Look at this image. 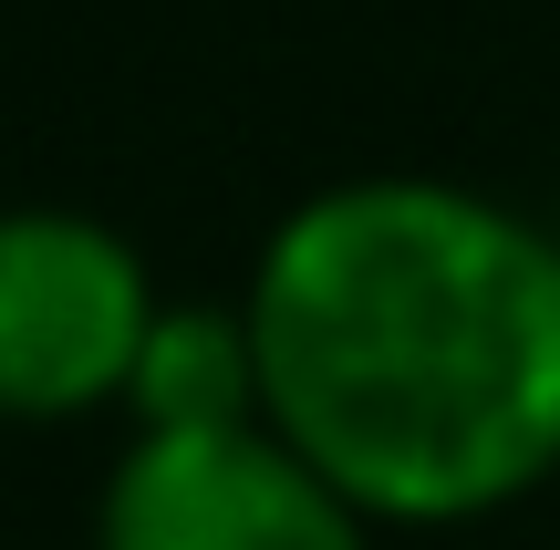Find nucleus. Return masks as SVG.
<instances>
[{
	"instance_id": "f257e3e1",
	"label": "nucleus",
	"mask_w": 560,
	"mask_h": 550,
	"mask_svg": "<svg viewBox=\"0 0 560 550\" xmlns=\"http://www.w3.org/2000/svg\"><path fill=\"white\" fill-rule=\"evenodd\" d=\"M260 416L374 519H478L560 468V239L446 177H353L249 281Z\"/></svg>"
},
{
	"instance_id": "7ed1b4c3",
	"label": "nucleus",
	"mask_w": 560,
	"mask_h": 550,
	"mask_svg": "<svg viewBox=\"0 0 560 550\" xmlns=\"http://www.w3.org/2000/svg\"><path fill=\"white\" fill-rule=\"evenodd\" d=\"M156 291L145 260L104 219L0 208V416H83L125 406Z\"/></svg>"
},
{
	"instance_id": "20e7f679",
	"label": "nucleus",
	"mask_w": 560,
	"mask_h": 550,
	"mask_svg": "<svg viewBox=\"0 0 560 550\" xmlns=\"http://www.w3.org/2000/svg\"><path fill=\"white\" fill-rule=\"evenodd\" d=\"M125 406H136V426H240V416H260V343H249V312L156 302Z\"/></svg>"
},
{
	"instance_id": "f03ea898",
	"label": "nucleus",
	"mask_w": 560,
	"mask_h": 550,
	"mask_svg": "<svg viewBox=\"0 0 560 550\" xmlns=\"http://www.w3.org/2000/svg\"><path fill=\"white\" fill-rule=\"evenodd\" d=\"M363 499H342L270 416L240 426H136L104 478V550H363Z\"/></svg>"
}]
</instances>
